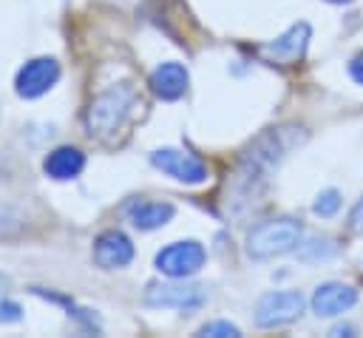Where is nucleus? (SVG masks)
<instances>
[{
  "label": "nucleus",
  "mask_w": 363,
  "mask_h": 338,
  "mask_svg": "<svg viewBox=\"0 0 363 338\" xmlns=\"http://www.w3.org/2000/svg\"><path fill=\"white\" fill-rule=\"evenodd\" d=\"M133 102H136V91L128 82H119V85H111V88L99 91L91 99L88 111H85V128H88V133L96 136V139L113 136L122 128L125 116L130 114Z\"/></svg>",
  "instance_id": "nucleus-1"
},
{
  "label": "nucleus",
  "mask_w": 363,
  "mask_h": 338,
  "mask_svg": "<svg viewBox=\"0 0 363 338\" xmlns=\"http://www.w3.org/2000/svg\"><path fill=\"white\" fill-rule=\"evenodd\" d=\"M301 224L289 216H278V219H269V222H261L255 224L250 233H247V256L255 258V261H267V258H275V256H284V253H292L298 244H301Z\"/></svg>",
  "instance_id": "nucleus-2"
},
{
  "label": "nucleus",
  "mask_w": 363,
  "mask_h": 338,
  "mask_svg": "<svg viewBox=\"0 0 363 338\" xmlns=\"http://www.w3.org/2000/svg\"><path fill=\"white\" fill-rule=\"evenodd\" d=\"M298 131H301V128H298ZM298 131H295V128H272V131H267L264 136H258L255 145L244 153L238 176H244L247 182L264 179V173H267L269 168H275V165L286 156V151H289L292 145L301 142L303 133H298Z\"/></svg>",
  "instance_id": "nucleus-3"
},
{
  "label": "nucleus",
  "mask_w": 363,
  "mask_h": 338,
  "mask_svg": "<svg viewBox=\"0 0 363 338\" xmlns=\"http://www.w3.org/2000/svg\"><path fill=\"white\" fill-rule=\"evenodd\" d=\"M204 261H207V253H204L201 241H196V239L170 241L153 258L156 270L167 278H190L204 267Z\"/></svg>",
  "instance_id": "nucleus-4"
},
{
  "label": "nucleus",
  "mask_w": 363,
  "mask_h": 338,
  "mask_svg": "<svg viewBox=\"0 0 363 338\" xmlns=\"http://www.w3.org/2000/svg\"><path fill=\"white\" fill-rule=\"evenodd\" d=\"M303 307H306V301H303L301 290H272V293H264L255 301V324L264 327V329L292 324L295 318H301Z\"/></svg>",
  "instance_id": "nucleus-5"
},
{
  "label": "nucleus",
  "mask_w": 363,
  "mask_h": 338,
  "mask_svg": "<svg viewBox=\"0 0 363 338\" xmlns=\"http://www.w3.org/2000/svg\"><path fill=\"white\" fill-rule=\"evenodd\" d=\"M150 165L159 168L162 173H167L170 179L184 182V185L207 182V165L196 153L182 151V148H156L150 153Z\"/></svg>",
  "instance_id": "nucleus-6"
},
{
  "label": "nucleus",
  "mask_w": 363,
  "mask_h": 338,
  "mask_svg": "<svg viewBox=\"0 0 363 338\" xmlns=\"http://www.w3.org/2000/svg\"><path fill=\"white\" fill-rule=\"evenodd\" d=\"M60 80V62L54 57H34L26 65H20L14 77V91L23 99H37L48 94Z\"/></svg>",
  "instance_id": "nucleus-7"
},
{
  "label": "nucleus",
  "mask_w": 363,
  "mask_h": 338,
  "mask_svg": "<svg viewBox=\"0 0 363 338\" xmlns=\"http://www.w3.org/2000/svg\"><path fill=\"white\" fill-rule=\"evenodd\" d=\"M204 301L201 290L193 284H184V278H170L162 284H150L145 290L147 307H176V310H193Z\"/></svg>",
  "instance_id": "nucleus-8"
},
{
  "label": "nucleus",
  "mask_w": 363,
  "mask_h": 338,
  "mask_svg": "<svg viewBox=\"0 0 363 338\" xmlns=\"http://www.w3.org/2000/svg\"><path fill=\"white\" fill-rule=\"evenodd\" d=\"M357 304V290L352 284L343 281H326L318 284L312 293V312L318 318H335L343 315L346 310H352Z\"/></svg>",
  "instance_id": "nucleus-9"
},
{
  "label": "nucleus",
  "mask_w": 363,
  "mask_h": 338,
  "mask_svg": "<svg viewBox=\"0 0 363 338\" xmlns=\"http://www.w3.org/2000/svg\"><path fill=\"white\" fill-rule=\"evenodd\" d=\"M133 261V241L122 230H102L94 241V264L102 270H119Z\"/></svg>",
  "instance_id": "nucleus-10"
},
{
  "label": "nucleus",
  "mask_w": 363,
  "mask_h": 338,
  "mask_svg": "<svg viewBox=\"0 0 363 338\" xmlns=\"http://www.w3.org/2000/svg\"><path fill=\"white\" fill-rule=\"evenodd\" d=\"M309 37H312L309 23H295V26H289L281 37H275L272 43H267V45L261 48V54L269 57V60H275V62H298V60L306 54Z\"/></svg>",
  "instance_id": "nucleus-11"
},
{
  "label": "nucleus",
  "mask_w": 363,
  "mask_h": 338,
  "mask_svg": "<svg viewBox=\"0 0 363 338\" xmlns=\"http://www.w3.org/2000/svg\"><path fill=\"white\" fill-rule=\"evenodd\" d=\"M187 85H190V74L182 62H162L150 74V91L164 102H173V99L184 97Z\"/></svg>",
  "instance_id": "nucleus-12"
},
{
  "label": "nucleus",
  "mask_w": 363,
  "mask_h": 338,
  "mask_svg": "<svg viewBox=\"0 0 363 338\" xmlns=\"http://www.w3.org/2000/svg\"><path fill=\"white\" fill-rule=\"evenodd\" d=\"M85 168V153L74 145H60L54 151H48V156L43 159V173L54 182H68L77 179Z\"/></svg>",
  "instance_id": "nucleus-13"
},
{
  "label": "nucleus",
  "mask_w": 363,
  "mask_h": 338,
  "mask_svg": "<svg viewBox=\"0 0 363 338\" xmlns=\"http://www.w3.org/2000/svg\"><path fill=\"white\" fill-rule=\"evenodd\" d=\"M176 207L170 202H133L128 207V219L136 230H156L173 219Z\"/></svg>",
  "instance_id": "nucleus-14"
},
{
  "label": "nucleus",
  "mask_w": 363,
  "mask_h": 338,
  "mask_svg": "<svg viewBox=\"0 0 363 338\" xmlns=\"http://www.w3.org/2000/svg\"><path fill=\"white\" fill-rule=\"evenodd\" d=\"M337 207H340V193H337L335 187L320 190V193H318V199L312 202V213H315V216H320V219L335 216V213H337Z\"/></svg>",
  "instance_id": "nucleus-15"
},
{
  "label": "nucleus",
  "mask_w": 363,
  "mask_h": 338,
  "mask_svg": "<svg viewBox=\"0 0 363 338\" xmlns=\"http://www.w3.org/2000/svg\"><path fill=\"white\" fill-rule=\"evenodd\" d=\"M241 329L230 321H207L196 329V338H238Z\"/></svg>",
  "instance_id": "nucleus-16"
},
{
  "label": "nucleus",
  "mask_w": 363,
  "mask_h": 338,
  "mask_svg": "<svg viewBox=\"0 0 363 338\" xmlns=\"http://www.w3.org/2000/svg\"><path fill=\"white\" fill-rule=\"evenodd\" d=\"M20 304H14V301H3L0 298V321H20Z\"/></svg>",
  "instance_id": "nucleus-17"
},
{
  "label": "nucleus",
  "mask_w": 363,
  "mask_h": 338,
  "mask_svg": "<svg viewBox=\"0 0 363 338\" xmlns=\"http://www.w3.org/2000/svg\"><path fill=\"white\" fill-rule=\"evenodd\" d=\"M349 227H352L354 233H363V196L354 202V207H352V213H349Z\"/></svg>",
  "instance_id": "nucleus-18"
},
{
  "label": "nucleus",
  "mask_w": 363,
  "mask_h": 338,
  "mask_svg": "<svg viewBox=\"0 0 363 338\" xmlns=\"http://www.w3.org/2000/svg\"><path fill=\"white\" fill-rule=\"evenodd\" d=\"M349 77H352L357 85H363V51L352 57V62H349Z\"/></svg>",
  "instance_id": "nucleus-19"
},
{
  "label": "nucleus",
  "mask_w": 363,
  "mask_h": 338,
  "mask_svg": "<svg viewBox=\"0 0 363 338\" xmlns=\"http://www.w3.org/2000/svg\"><path fill=\"white\" fill-rule=\"evenodd\" d=\"M352 332H354V329H352L349 324H343V327H335V329H332V335H352Z\"/></svg>",
  "instance_id": "nucleus-20"
},
{
  "label": "nucleus",
  "mask_w": 363,
  "mask_h": 338,
  "mask_svg": "<svg viewBox=\"0 0 363 338\" xmlns=\"http://www.w3.org/2000/svg\"><path fill=\"white\" fill-rule=\"evenodd\" d=\"M9 287H11V281H9V276H3V273H0V298L6 295V290H9Z\"/></svg>",
  "instance_id": "nucleus-21"
},
{
  "label": "nucleus",
  "mask_w": 363,
  "mask_h": 338,
  "mask_svg": "<svg viewBox=\"0 0 363 338\" xmlns=\"http://www.w3.org/2000/svg\"><path fill=\"white\" fill-rule=\"evenodd\" d=\"M326 3H332V6H346V3H352V0H326Z\"/></svg>",
  "instance_id": "nucleus-22"
}]
</instances>
